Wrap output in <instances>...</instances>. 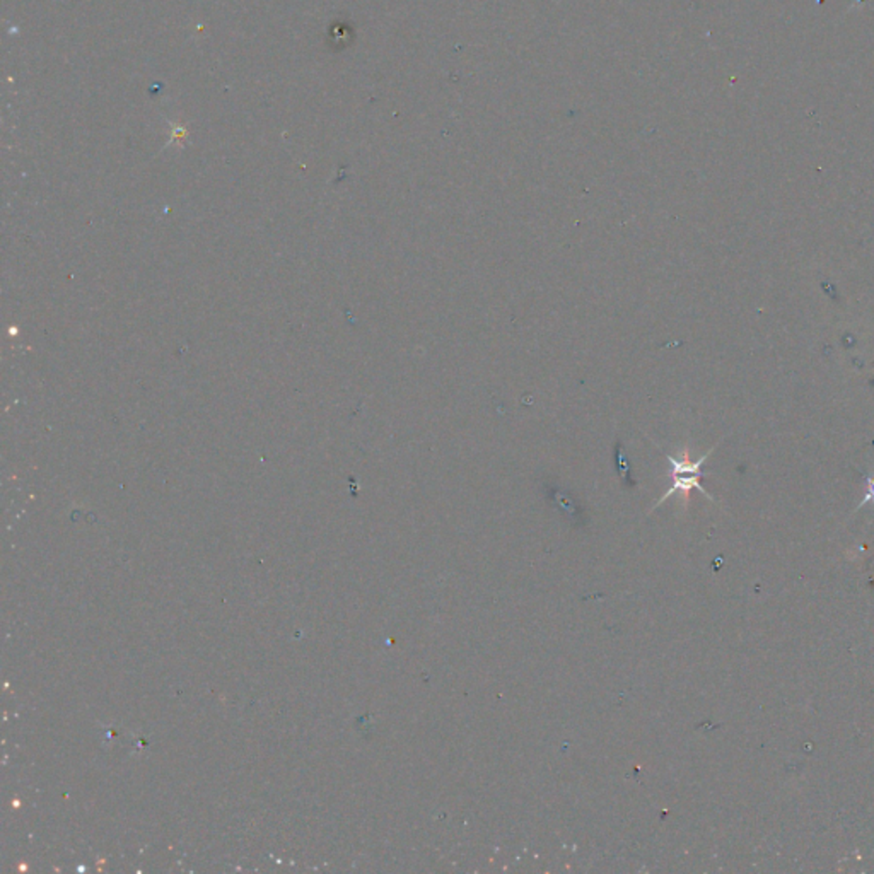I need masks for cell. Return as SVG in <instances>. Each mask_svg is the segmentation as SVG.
Instances as JSON below:
<instances>
[{"instance_id":"obj_1","label":"cell","mask_w":874,"mask_h":874,"mask_svg":"<svg viewBox=\"0 0 874 874\" xmlns=\"http://www.w3.org/2000/svg\"><path fill=\"white\" fill-rule=\"evenodd\" d=\"M714 449H716V446H714V447H710L709 451H707L704 456H700L698 460H692V458H690V451H689V449H683V451L680 453V456H671V455H666L668 462H670V464H671V470H670L671 487L668 489V492H666V494L661 495L660 500L654 504V508H653V509L660 508L662 502H666V500H668L671 495L675 494L681 495V497H683V502H685V504H689V500H690V492H692L693 489H697L698 492H702V494L706 495L709 500H714V499H712V495H710L709 492H707V491L702 487V483H700V480H702V477H704L702 466H704V463L707 462V458H709L710 455H712V451H714Z\"/></svg>"},{"instance_id":"obj_2","label":"cell","mask_w":874,"mask_h":874,"mask_svg":"<svg viewBox=\"0 0 874 874\" xmlns=\"http://www.w3.org/2000/svg\"><path fill=\"white\" fill-rule=\"evenodd\" d=\"M866 485H868V491H866L864 499L859 502L858 509L864 508L868 502L874 504V475H866Z\"/></svg>"}]
</instances>
